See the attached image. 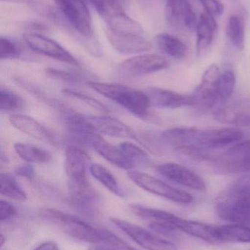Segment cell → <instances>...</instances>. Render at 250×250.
<instances>
[{"label": "cell", "mask_w": 250, "mask_h": 250, "mask_svg": "<svg viewBox=\"0 0 250 250\" xmlns=\"http://www.w3.org/2000/svg\"><path fill=\"white\" fill-rule=\"evenodd\" d=\"M45 220L59 226L66 234L81 242L93 244H110L120 246L122 239L111 232L96 229L76 216L71 215L54 208L41 211Z\"/></svg>", "instance_id": "obj_2"}, {"label": "cell", "mask_w": 250, "mask_h": 250, "mask_svg": "<svg viewBox=\"0 0 250 250\" xmlns=\"http://www.w3.org/2000/svg\"><path fill=\"white\" fill-rule=\"evenodd\" d=\"M175 228L182 233L190 235L208 243L217 245L215 236V228L206 223L193 220H185L178 217L174 223Z\"/></svg>", "instance_id": "obj_21"}, {"label": "cell", "mask_w": 250, "mask_h": 250, "mask_svg": "<svg viewBox=\"0 0 250 250\" xmlns=\"http://www.w3.org/2000/svg\"><path fill=\"white\" fill-rule=\"evenodd\" d=\"M24 105V101L19 95L1 87L0 90V108L1 112L16 111Z\"/></svg>", "instance_id": "obj_32"}, {"label": "cell", "mask_w": 250, "mask_h": 250, "mask_svg": "<svg viewBox=\"0 0 250 250\" xmlns=\"http://www.w3.org/2000/svg\"><path fill=\"white\" fill-rule=\"evenodd\" d=\"M216 118L220 121L228 124L247 126L250 125V114L239 112L230 108H223L216 112Z\"/></svg>", "instance_id": "obj_31"}, {"label": "cell", "mask_w": 250, "mask_h": 250, "mask_svg": "<svg viewBox=\"0 0 250 250\" xmlns=\"http://www.w3.org/2000/svg\"><path fill=\"white\" fill-rule=\"evenodd\" d=\"M34 250H60L57 244L54 242H47L41 244Z\"/></svg>", "instance_id": "obj_40"}, {"label": "cell", "mask_w": 250, "mask_h": 250, "mask_svg": "<svg viewBox=\"0 0 250 250\" xmlns=\"http://www.w3.org/2000/svg\"><path fill=\"white\" fill-rule=\"evenodd\" d=\"M111 222L132 241L146 250H179L170 241L125 220L111 218Z\"/></svg>", "instance_id": "obj_9"}, {"label": "cell", "mask_w": 250, "mask_h": 250, "mask_svg": "<svg viewBox=\"0 0 250 250\" xmlns=\"http://www.w3.org/2000/svg\"><path fill=\"white\" fill-rule=\"evenodd\" d=\"M165 20L175 30H196V15L189 0H166Z\"/></svg>", "instance_id": "obj_12"}, {"label": "cell", "mask_w": 250, "mask_h": 250, "mask_svg": "<svg viewBox=\"0 0 250 250\" xmlns=\"http://www.w3.org/2000/svg\"><path fill=\"white\" fill-rule=\"evenodd\" d=\"M168 67L165 57L158 54H140L122 62L117 65L116 74L123 79H135L161 71Z\"/></svg>", "instance_id": "obj_7"}, {"label": "cell", "mask_w": 250, "mask_h": 250, "mask_svg": "<svg viewBox=\"0 0 250 250\" xmlns=\"http://www.w3.org/2000/svg\"><path fill=\"white\" fill-rule=\"evenodd\" d=\"M88 86L139 118L147 117L151 107L145 92L118 83L90 82Z\"/></svg>", "instance_id": "obj_3"}, {"label": "cell", "mask_w": 250, "mask_h": 250, "mask_svg": "<svg viewBox=\"0 0 250 250\" xmlns=\"http://www.w3.org/2000/svg\"><path fill=\"white\" fill-rule=\"evenodd\" d=\"M243 132L234 127L200 129L181 126L167 129L161 134L164 144L178 152L193 157L207 150L218 149L239 142Z\"/></svg>", "instance_id": "obj_1"}, {"label": "cell", "mask_w": 250, "mask_h": 250, "mask_svg": "<svg viewBox=\"0 0 250 250\" xmlns=\"http://www.w3.org/2000/svg\"><path fill=\"white\" fill-rule=\"evenodd\" d=\"M123 248L124 250H138L136 249H135L134 248H132V247L129 246V245H127V244L126 243V242H124V244H123Z\"/></svg>", "instance_id": "obj_41"}, {"label": "cell", "mask_w": 250, "mask_h": 250, "mask_svg": "<svg viewBox=\"0 0 250 250\" xmlns=\"http://www.w3.org/2000/svg\"><path fill=\"white\" fill-rule=\"evenodd\" d=\"M157 171L163 177L183 187L195 189L205 190L204 179L187 167L174 163H164L157 167Z\"/></svg>", "instance_id": "obj_15"}, {"label": "cell", "mask_w": 250, "mask_h": 250, "mask_svg": "<svg viewBox=\"0 0 250 250\" xmlns=\"http://www.w3.org/2000/svg\"><path fill=\"white\" fill-rule=\"evenodd\" d=\"M62 92H63V95L76 98V99L79 100V101L85 103L87 105L92 107L95 109L98 110V111L104 113L110 112L108 108L104 104H101L99 101L95 100V98H91V97L85 95V94L81 93V92L73 90V89H63Z\"/></svg>", "instance_id": "obj_33"}, {"label": "cell", "mask_w": 250, "mask_h": 250, "mask_svg": "<svg viewBox=\"0 0 250 250\" xmlns=\"http://www.w3.org/2000/svg\"><path fill=\"white\" fill-rule=\"evenodd\" d=\"M220 75V68L216 64H211L204 72L201 83L192 94L195 105L201 108H211L217 105Z\"/></svg>", "instance_id": "obj_14"}, {"label": "cell", "mask_w": 250, "mask_h": 250, "mask_svg": "<svg viewBox=\"0 0 250 250\" xmlns=\"http://www.w3.org/2000/svg\"><path fill=\"white\" fill-rule=\"evenodd\" d=\"M205 12L214 18H218L224 13L225 7L220 0H199Z\"/></svg>", "instance_id": "obj_36"}, {"label": "cell", "mask_w": 250, "mask_h": 250, "mask_svg": "<svg viewBox=\"0 0 250 250\" xmlns=\"http://www.w3.org/2000/svg\"><path fill=\"white\" fill-rule=\"evenodd\" d=\"M73 138L76 142L81 143L83 145L93 148L103 158L116 167L129 171L135 167L120 147L112 145L100 136L98 133L91 132Z\"/></svg>", "instance_id": "obj_11"}, {"label": "cell", "mask_w": 250, "mask_h": 250, "mask_svg": "<svg viewBox=\"0 0 250 250\" xmlns=\"http://www.w3.org/2000/svg\"><path fill=\"white\" fill-rule=\"evenodd\" d=\"M217 213L222 220L250 228V191L232 188L217 204Z\"/></svg>", "instance_id": "obj_4"}, {"label": "cell", "mask_w": 250, "mask_h": 250, "mask_svg": "<svg viewBox=\"0 0 250 250\" xmlns=\"http://www.w3.org/2000/svg\"><path fill=\"white\" fill-rule=\"evenodd\" d=\"M145 93L149 98L151 106L159 108H178L194 106L193 95H183L170 89L159 87L148 88Z\"/></svg>", "instance_id": "obj_16"}, {"label": "cell", "mask_w": 250, "mask_h": 250, "mask_svg": "<svg viewBox=\"0 0 250 250\" xmlns=\"http://www.w3.org/2000/svg\"><path fill=\"white\" fill-rule=\"evenodd\" d=\"M20 54V50L11 40L1 37L0 39V57L1 60L16 59Z\"/></svg>", "instance_id": "obj_34"}, {"label": "cell", "mask_w": 250, "mask_h": 250, "mask_svg": "<svg viewBox=\"0 0 250 250\" xmlns=\"http://www.w3.org/2000/svg\"><path fill=\"white\" fill-rule=\"evenodd\" d=\"M123 248L121 247L117 246V245H100V244H95L92 245L89 248V250H123Z\"/></svg>", "instance_id": "obj_39"}, {"label": "cell", "mask_w": 250, "mask_h": 250, "mask_svg": "<svg viewBox=\"0 0 250 250\" xmlns=\"http://www.w3.org/2000/svg\"><path fill=\"white\" fill-rule=\"evenodd\" d=\"M13 147L18 156L27 163L45 164L51 160V153L38 146L16 143Z\"/></svg>", "instance_id": "obj_25"}, {"label": "cell", "mask_w": 250, "mask_h": 250, "mask_svg": "<svg viewBox=\"0 0 250 250\" xmlns=\"http://www.w3.org/2000/svg\"><path fill=\"white\" fill-rule=\"evenodd\" d=\"M217 29L215 18L204 12L200 16L196 26V50L198 54L206 50L212 43Z\"/></svg>", "instance_id": "obj_22"}, {"label": "cell", "mask_w": 250, "mask_h": 250, "mask_svg": "<svg viewBox=\"0 0 250 250\" xmlns=\"http://www.w3.org/2000/svg\"><path fill=\"white\" fill-rule=\"evenodd\" d=\"M204 160L211 161L219 170L226 173L250 172V140L239 141L218 155L207 154Z\"/></svg>", "instance_id": "obj_5"}, {"label": "cell", "mask_w": 250, "mask_h": 250, "mask_svg": "<svg viewBox=\"0 0 250 250\" xmlns=\"http://www.w3.org/2000/svg\"><path fill=\"white\" fill-rule=\"evenodd\" d=\"M236 83V76L233 71L226 70L221 73L219 82L217 105L225 104L230 99L234 91Z\"/></svg>", "instance_id": "obj_30"}, {"label": "cell", "mask_w": 250, "mask_h": 250, "mask_svg": "<svg viewBox=\"0 0 250 250\" xmlns=\"http://www.w3.org/2000/svg\"><path fill=\"white\" fill-rule=\"evenodd\" d=\"M128 176L136 186L150 193L162 197L178 204H187L193 201V197L190 194L173 188L148 173L129 170Z\"/></svg>", "instance_id": "obj_6"}, {"label": "cell", "mask_w": 250, "mask_h": 250, "mask_svg": "<svg viewBox=\"0 0 250 250\" xmlns=\"http://www.w3.org/2000/svg\"><path fill=\"white\" fill-rule=\"evenodd\" d=\"M15 173L18 176H22L28 180H33L35 178V170H34L32 165L29 163H26V164L22 165V166L16 167Z\"/></svg>", "instance_id": "obj_38"}, {"label": "cell", "mask_w": 250, "mask_h": 250, "mask_svg": "<svg viewBox=\"0 0 250 250\" xmlns=\"http://www.w3.org/2000/svg\"><path fill=\"white\" fill-rule=\"evenodd\" d=\"M68 189L69 203L73 208L87 215L92 216L96 214L100 198L91 185L70 186Z\"/></svg>", "instance_id": "obj_19"}, {"label": "cell", "mask_w": 250, "mask_h": 250, "mask_svg": "<svg viewBox=\"0 0 250 250\" xmlns=\"http://www.w3.org/2000/svg\"><path fill=\"white\" fill-rule=\"evenodd\" d=\"M217 243H250V228L243 225H225L215 228Z\"/></svg>", "instance_id": "obj_23"}, {"label": "cell", "mask_w": 250, "mask_h": 250, "mask_svg": "<svg viewBox=\"0 0 250 250\" xmlns=\"http://www.w3.org/2000/svg\"><path fill=\"white\" fill-rule=\"evenodd\" d=\"M226 35L230 43L236 49L242 50L245 45V21L243 16L233 14L229 18L226 26Z\"/></svg>", "instance_id": "obj_26"}, {"label": "cell", "mask_w": 250, "mask_h": 250, "mask_svg": "<svg viewBox=\"0 0 250 250\" xmlns=\"http://www.w3.org/2000/svg\"><path fill=\"white\" fill-rule=\"evenodd\" d=\"M94 132L114 138H129L138 141L132 128L117 119L108 116H88Z\"/></svg>", "instance_id": "obj_18"}, {"label": "cell", "mask_w": 250, "mask_h": 250, "mask_svg": "<svg viewBox=\"0 0 250 250\" xmlns=\"http://www.w3.org/2000/svg\"><path fill=\"white\" fill-rule=\"evenodd\" d=\"M155 42L159 49L172 58L182 59L186 56L187 47L177 37L168 33H160L156 36Z\"/></svg>", "instance_id": "obj_24"}, {"label": "cell", "mask_w": 250, "mask_h": 250, "mask_svg": "<svg viewBox=\"0 0 250 250\" xmlns=\"http://www.w3.org/2000/svg\"><path fill=\"white\" fill-rule=\"evenodd\" d=\"M119 147L133 164L134 167L148 166L150 164L151 160L148 154L136 144L126 141L121 143Z\"/></svg>", "instance_id": "obj_29"}, {"label": "cell", "mask_w": 250, "mask_h": 250, "mask_svg": "<svg viewBox=\"0 0 250 250\" xmlns=\"http://www.w3.org/2000/svg\"><path fill=\"white\" fill-rule=\"evenodd\" d=\"M90 158L88 154L79 147L70 146L65 151V171L68 179V186L90 185L88 173Z\"/></svg>", "instance_id": "obj_13"}, {"label": "cell", "mask_w": 250, "mask_h": 250, "mask_svg": "<svg viewBox=\"0 0 250 250\" xmlns=\"http://www.w3.org/2000/svg\"><path fill=\"white\" fill-rule=\"evenodd\" d=\"M0 221L1 223L11 220L17 214L16 207L11 203L3 200L0 202Z\"/></svg>", "instance_id": "obj_37"}, {"label": "cell", "mask_w": 250, "mask_h": 250, "mask_svg": "<svg viewBox=\"0 0 250 250\" xmlns=\"http://www.w3.org/2000/svg\"><path fill=\"white\" fill-rule=\"evenodd\" d=\"M91 174L109 191L118 197H124V191L120 188L114 175L104 166L94 163L89 166Z\"/></svg>", "instance_id": "obj_27"}, {"label": "cell", "mask_w": 250, "mask_h": 250, "mask_svg": "<svg viewBox=\"0 0 250 250\" xmlns=\"http://www.w3.org/2000/svg\"><path fill=\"white\" fill-rule=\"evenodd\" d=\"M73 28L85 38L93 34L92 16L85 0H54Z\"/></svg>", "instance_id": "obj_8"}, {"label": "cell", "mask_w": 250, "mask_h": 250, "mask_svg": "<svg viewBox=\"0 0 250 250\" xmlns=\"http://www.w3.org/2000/svg\"><path fill=\"white\" fill-rule=\"evenodd\" d=\"M1 195L15 201H24L27 199L25 191L19 185L16 178L10 173H1L0 176Z\"/></svg>", "instance_id": "obj_28"}, {"label": "cell", "mask_w": 250, "mask_h": 250, "mask_svg": "<svg viewBox=\"0 0 250 250\" xmlns=\"http://www.w3.org/2000/svg\"><path fill=\"white\" fill-rule=\"evenodd\" d=\"M47 76L52 79L68 82L72 83H79L82 82V78L79 75L71 72L64 71L54 68H47L45 70Z\"/></svg>", "instance_id": "obj_35"}, {"label": "cell", "mask_w": 250, "mask_h": 250, "mask_svg": "<svg viewBox=\"0 0 250 250\" xmlns=\"http://www.w3.org/2000/svg\"><path fill=\"white\" fill-rule=\"evenodd\" d=\"M26 45L37 54L50 57L69 65L79 67L78 60L58 42L48 37L35 32L25 33L23 36Z\"/></svg>", "instance_id": "obj_10"}, {"label": "cell", "mask_w": 250, "mask_h": 250, "mask_svg": "<svg viewBox=\"0 0 250 250\" xmlns=\"http://www.w3.org/2000/svg\"><path fill=\"white\" fill-rule=\"evenodd\" d=\"M9 122L13 127L35 139L52 145H57V136L35 119L22 114H13L9 117Z\"/></svg>", "instance_id": "obj_17"}, {"label": "cell", "mask_w": 250, "mask_h": 250, "mask_svg": "<svg viewBox=\"0 0 250 250\" xmlns=\"http://www.w3.org/2000/svg\"><path fill=\"white\" fill-rule=\"evenodd\" d=\"M107 36L113 48L121 54H139L148 51L152 46L145 35L107 32Z\"/></svg>", "instance_id": "obj_20"}]
</instances>
